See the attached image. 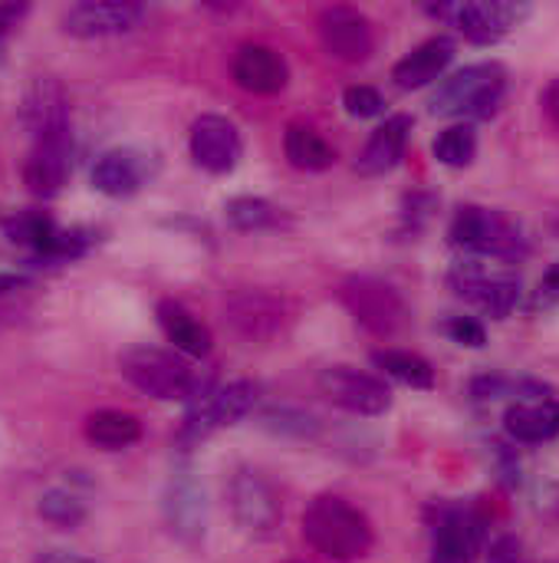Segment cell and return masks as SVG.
<instances>
[{
    "instance_id": "obj_23",
    "label": "cell",
    "mask_w": 559,
    "mask_h": 563,
    "mask_svg": "<svg viewBox=\"0 0 559 563\" xmlns=\"http://www.w3.org/2000/svg\"><path fill=\"white\" fill-rule=\"evenodd\" d=\"M158 327L168 336V343H175V350L185 353V356L204 360L211 353V346H214L211 330L178 300H161L158 303Z\"/></svg>"
},
{
    "instance_id": "obj_5",
    "label": "cell",
    "mask_w": 559,
    "mask_h": 563,
    "mask_svg": "<svg viewBox=\"0 0 559 563\" xmlns=\"http://www.w3.org/2000/svg\"><path fill=\"white\" fill-rule=\"evenodd\" d=\"M339 300L349 310V317L372 336L389 340L409 323V307L402 294L376 277H349L339 287Z\"/></svg>"
},
{
    "instance_id": "obj_28",
    "label": "cell",
    "mask_w": 559,
    "mask_h": 563,
    "mask_svg": "<svg viewBox=\"0 0 559 563\" xmlns=\"http://www.w3.org/2000/svg\"><path fill=\"white\" fill-rule=\"evenodd\" d=\"M478 155V132L468 122L448 125L438 139H435V158L448 168H468Z\"/></svg>"
},
{
    "instance_id": "obj_37",
    "label": "cell",
    "mask_w": 559,
    "mask_h": 563,
    "mask_svg": "<svg viewBox=\"0 0 559 563\" xmlns=\"http://www.w3.org/2000/svg\"><path fill=\"white\" fill-rule=\"evenodd\" d=\"M36 563H99V561H89V558H79V554H66V551H46V554H40Z\"/></svg>"
},
{
    "instance_id": "obj_25",
    "label": "cell",
    "mask_w": 559,
    "mask_h": 563,
    "mask_svg": "<svg viewBox=\"0 0 559 563\" xmlns=\"http://www.w3.org/2000/svg\"><path fill=\"white\" fill-rule=\"evenodd\" d=\"M283 152L293 168L300 172H326L336 162L333 145L310 125H290L283 135Z\"/></svg>"
},
{
    "instance_id": "obj_4",
    "label": "cell",
    "mask_w": 559,
    "mask_h": 563,
    "mask_svg": "<svg viewBox=\"0 0 559 563\" xmlns=\"http://www.w3.org/2000/svg\"><path fill=\"white\" fill-rule=\"evenodd\" d=\"M119 369L122 376L145 396L161 399V402H175V399H191L198 389V376L194 369L168 353V350H155V346H132L119 356Z\"/></svg>"
},
{
    "instance_id": "obj_17",
    "label": "cell",
    "mask_w": 559,
    "mask_h": 563,
    "mask_svg": "<svg viewBox=\"0 0 559 563\" xmlns=\"http://www.w3.org/2000/svg\"><path fill=\"white\" fill-rule=\"evenodd\" d=\"M231 73H234L237 86L254 92V96H277L290 82L287 59L273 46H264V43H244L234 53Z\"/></svg>"
},
{
    "instance_id": "obj_11",
    "label": "cell",
    "mask_w": 559,
    "mask_h": 563,
    "mask_svg": "<svg viewBox=\"0 0 559 563\" xmlns=\"http://www.w3.org/2000/svg\"><path fill=\"white\" fill-rule=\"evenodd\" d=\"M145 7L132 0H82L63 13V33L76 40H102L128 33L142 23Z\"/></svg>"
},
{
    "instance_id": "obj_19",
    "label": "cell",
    "mask_w": 559,
    "mask_h": 563,
    "mask_svg": "<svg viewBox=\"0 0 559 563\" xmlns=\"http://www.w3.org/2000/svg\"><path fill=\"white\" fill-rule=\"evenodd\" d=\"M148 178H152V162H148V155L135 152V148L102 152L99 162L92 165V185H96V191H102L109 198H128Z\"/></svg>"
},
{
    "instance_id": "obj_1",
    "label": "cell",
    "mask_w": 559,
    "mask_h": 563,
    "mask_svg": "<svg viewBox=\"0 0 559 563\" xmlns=\"http://www.w3.org/2000/svg\"><path fill=\"white\" fill-rule=\"evenodd\" d=\"M303 538L316 554L336 563L366 558L376 541L369 518L336 495H320L310 501V508L303 511Z\"/></svg>"
},
{
    "instance_id": "obj_32",
    "label": "cell",
    "mask_w": 559,
    "mask_h": 563,
    "mask_svg": "<svg viewBox=\"0 0 559 563\" xmlns=\"http://www.w3.org/2000/svg\"><path fill=\"white\" fill-rule=\"evenodd\" d=\"M448 336L455 340V343H461V346H471V350H481L484 343H488V333H484V327L478 323V320H471V317H455V320H448Z\"/></svg>"
},
{
    "instance_id": "obj_6",
    "label": "cell",
    "mask_w": 559,
    "mask_h": 563,
    "mask_svg": "<svg viewBox=\"0 0 559 563\" xmlns=\"http://www.w3.org/2000/svg\"><path fill=\"white\" fill-rule=\"evenodd\" d=\"M227 505L244 534H250L257 541H267L277 534L280 518H283L280 498L260 472H254V468L234 472V478L227 485Z\"/></svg>"
},
{
    "instance_id": "obj_18",
    "label": "cell",
    "mask_w": 559,
    "mask_h": 563,
    "mask_svg": "<svg viewBox=\"0 0 559 563\" xmlns=\"http://www.w3.org/2000/svg\"><path fill=\"white\" fill-rule=\"evenodd\" d=\"M20 119H23L30 139L46 135V132H69L72 129V122H69V96L59 86V79H53V76L33 79V86L23 96Z\"/></svg>"
},
{
    "instance_id": "obj_7",
    "label": "cell",
    "mask_w": 559,
    "mask_h": 563,
    "mask_svg": "<svg viewBox=\"0 0 559 563\" xmlns=\"http://www.w3.org/2000/svg\"><path fill=\"white\" fill-rule=\"evenodd\" d=\"M428 13L435 20H445L458 33H465L471 43L488 46V43H497L504 33H511L530 13V7L501 3V0H465V3H438V7H428Z\"/></svg>"
},
{
    "instance_id": "obj_21",
    "label": "cell",
    "mask_w": 559,
    "mask_h": 563,
    "mask_svg": "<svg viewBox=\"0 0 559 563\" xmlns=\"http://www.w3.org/2000/svg\"><path fill=\"white\" fill-rule=\"evenodd\" d=\"M455 59V40L448 36H432L425 40L422 46H415L412 53H405L395 69H392V79L395 86L402 89H422L435 79H441V73L451 66Z\"/></svg>"
},
{
    "instance_id": "obj_13",
    "label": "cell",
    "mask_w": 559,
    "mask_h": 563,
    "mask_svg": "<svg viewBox=\"0 0 559 563\" xmlns=\"http://www.w3.org/2000/svg\"><path fill=\"white\" fill-rule=\"evenodd\" d=\"M320 40L329 56L343 63H366L376 53V26L356 7H326L320 13Z\"/></svg>"
},
{
    "instance_id": "obj_35",
    "label": "cell",
    "mask_w": 559,
    "mask_h": 563,
    "mask_svg": "<svg viewBox=\"0 0 559 563\" xmlns=\"http://www.w3.org/2000/svg\"><path fill=\"white\" fill-rule=\"evenodd\" d=\"M540 300H547V303H557L559 300V264H554L544 274V280H540Z\"/></svg>"
},
{
    "instance_id": "obj_38",
    "label": "cell",
    "mask_w": 559,
    "mask_h": 563,
    "mask_svg": "<svg viewBox=\"0 0 559 563\" xmlns=\"http://www.w3.org/2000/svg\"><path fill=\"white\" fill-rule=\"evenodd\" d=\"M20 287H23V277H16V274H0V297L13 294V290H20Z\"/></svg>"
},
{
    "instance_id": "obj_10",
    "label": "cell",
    "mask_w": 559,
    "mask_h": 563,
    "mask_svg": "<svg viewBox=\"0 0 559 563\" xmlns=\"http://www.w3.org/2000/svg\"><path fill=\"white\" fill-rule=\"evenodd\" d=\"M316 383L333 406L353 416H382L392 406V389L379 376L359 373L353 366H329L320 373Z\"/></svg>"
},
{
    "instance_id": "obj_36",
    "label": "cell",
    "mask_w": 559,
    "mask_h": 563,
    "mask_svg": "<svg viewBox=\"0 0 559 563\" xmlns=\"http://www.w3.org/2000/svg\"><path fill=\"white\" fill-rule=\"evenodd\" d=\"M540 102H544V112L559 125V76L544 89V99Z\"/></svg>"
},
{
    "instance_id": "obj_29",
    "label": "cell",
    "mask_w": 559,
    "mask_h": 563,
    "mask_svg": "<svg viewBox=\"0 0 559 563\" xmlns=\"http://www.w3.org/2000/svg\"><path fill=\"white\" fill-rule=\"evenodd\" d=\"M224 211L237 231H267V228H280V221H283V211L277 205H270L264 198H250V195L227 201Z\"/></svg>"
},
{
    "instance_id": "obj_8",
    "label": "cell",
    "mask_w": 559,
    "mask_h": 563,
    "mask_svg": "<svg viewBox=\"0 0 559 563\" xmlns=\"http://www.w3.org/2000/svg\"><path fill=\"white\" fill-rule=\"evenodd\" d=\"M451 290L468 300L471 307H478L481 313L504 320L511 317V310L521 300V277L511 271H488L484 264H458L448 277Z\"/></svg>"
},
{
    "instance_id": "obj_12",
    "label": "cell",
    "mask_w": 559,
    "mask_h": 563,
    "mask_svg": "<svg viewBox=\"0 0 559 563\" xmlns=\"http://www.w3.org/2000/svg\"><path fill=\"white\" fill-rule=\"evenodd\" d=\"M224 313L227 323L234 327V333H241L250 343H267L273 336L283 333L290 310L280 297L267 294V290H234L224 300Z\"/></svg>"
},
{
    "instance_id": "obj_3",
    "label": "cell",
    "mask_w": 559,
    "mask_h": 563,
    "mask_svg": "<svg viewBox=\"0 0 559 563\" xmlns=\"http://www.w3.org/2000/svg\"><path fill=\"white\" fill-rule=\"evenodd\" d=\"M451 244L458 251H468L478 257H494L504 264L527 257V238L521 234V228L511 218H504L501 211L478 208V205L458 208V214L451 221Z\"/></svg>"
},
{
    "instance_id": "obj_14",
    "label": "cell",
    "mask_w": 559,
    "mask_h": 563,
    "mask_svg": "<svg viewBox=\"0 0 559 563\" xmlns=\"http://www.w3.org/2000/svg\"><path fill=\"white\" fill-rule=\"evenodd\" d=\"M69 172H72V129L30 139V152L23 162V185L33 195L40 198L56 195L66 185Z\"/></svg>"
},
{
    "instance_id": "obj_2",
    "label": "cell",
    "mask_w": 559,
    "mask_h": 563,
    "mask_svg": "<svg viewBox=\"0 0 559 563\" xmlns=\"http://www.w3.org/2000/svg\"><path fill=\"white\" fill-rule=\"evenodd\" d=\"M504 89L507 73L501 63H474L438 86V92L432 96V112L458 119H491L504 99Z\"/></svg>"
},
{
    "instance_id": "obj_16",
    "label": "cell",
    "mask_w": 559,
    "mask_h": 563,
    "mask_svg": "<svg viewBox=\"0 0 559 563\" xmlns=\"http://www.w3.org/2000/svg\"><path fill=\"white\" fill-rule=\"evenodd\" d=\"M241 132L231 119L224 115H201L191 125V158L211 172V175H227L241 162Z\"/></svg>"
},
{
    "instance_id": "obj_27",
    "label": "cell",
    "mask_w": 559,
    "mask_h": 563,
    "mask_svg": "<svg viewBox=\"0 0 559 563\" xmlns=\"http://www.w3.org/2000/svg\"><path fill=\"white\" fill-rule=\"evenodd\" d=\"M3 231L13 244L33 247L36 254H43L49 247V241L56 238V224L43 211H13L3 221Z\"/></svg>"
},
{
    "instance_id": "obj_33",
    "label": "cell",
    "mask_w": 559,
    "mask_h": 563,
    "mask_svg": "<svg viewBox=\"0 0 559 563\" xmlns=\"http://www.w3.org/2000/svg\"><path fill=\"white\" fill-rule=\"evenodd\" d=\"M488 563H527V554H524V544L511 534L497 538L491 544V554H488Z\"/></svg>"
},
{
    "instance_id": "obj_34",
    "label": "cell",
    "mask_w": 559,
    "mask_h": 563,
    "mask_svg": "<svg viewBox=\"0 0 559 563\" xmlns=\"http://www.w3.org/2000/svg\"><path fill=\"white\" fill-rule=\"evenodd\" d=\"M26 13H30L26 3H0V40H7Z\"/></svg>"
},
{
    "instance_id": "obj_26",
    "label": "cell",
    "mask_w": 559,
    "mask_h": 563,
    "mask_svg": "<svg viewBox=\"0 0 559 563\" xmlns=\"http://www.w3.org/2000/svg\"><path fill=\"white\" fill-rule=\"evenodd\" d=\"M372 363L385 376L399 379L402 386H412V389H432L435 386V369L418 353H409V350H376Z\"/></svg>"
},
{
    "instance_id": "obj_15",
    "label": "cell",
    "mask_w": 559,
    "mask_h": 563,
    "mask_svg": "<svg viewBox=\"0 0 559 563\" xmlns=\"http://www.w3.org/2000/svg\"><path fill=\"white\" fill-rule=\"evenodd\" d=\"M254 406H257V386H254V383H247V379L227 383V386H221L217 393H211V396L188 416V422H185V429H181V442L208 439L211 432L241 422Z\"/></svg>"
},
{
    "instance_id": "obj_31",
    "label": "cell",
    "mask_w": 559,
    "mask_h": 563,
    "mask_svg": "<svg viewBox=\"0 0 559 563\" xmlns=\"http://www.w3.org/2000/svg\"><path fill=\"white\" fill-rule=\"evenodd\" d=\"M343 106H346V112L356 115V119H372V115H379V112L385 109V99H382V92L372 89V86H349V89L343 92Z\"/></svg>"
},
{
    "instance_id": "obj_22",
    "label": "cell",
    "mask_w": 559,
    "mask_h": 563,
    "mask_svg": "<svg viewBox=\"0 0 559 563\" xmlns=\"http://www.w3.org/2000/svg\"><path fill=\"white\" fill-rule=\"evenodd\" d=\"M504 429L521 445H544L559 435V399H534L517 402L504 416Z\"/></svg>"
},
{
    "instance_id": "obj_24",
    "label": "cell",
    "mask_w": 559,
    "mask_h": 563,
    "mask_svg": "<svg viewBox=\"0 0 559 563\" xmlns=\"http://www.w3.org/2000/svg\"><path fill=\"white\" fill-rule=\"evenodd\" d=\"M82 432L96 449L119 452V449H128L142 439V422L122 409H99V412L86 416Z\"/></svg>"
},
{
    "instance_id": "obj_9",
    "label": "cell",
    "mask_w": 559,
    "mask_h": 563,
    "mask_svg": "<svg viewBox=\"0 0 559 563\" xmlns=\"http://www.w3.org/2000/svg\"><path fill=\"white\" fill-rule=\"evenodd\" d=\"M484 521L468 505H438L432 525V563H474Z\"/></svg>"
},
{
    "instance_id": "obj_20",
    "label": "cell",
    "mask_w": 559,
    "mask_h": 563,
    "mask_svg": "<svg viewBox=\"0 0 559 563\" xmlns=\"http://www.w3.org/2000/svg\"><path fill=\"white\" fill-rule=\"evenodd\" d=\"M409 135H412V115H389L366 142V148L359 152L356 158V172L362 178H376V175H385L392 172L402 155H405V145H409Z\"/></svg>"
},
{
    "instance_id": "obj_30",
    "label": "cell",
    "mask_w": 559,
    "mask_h": 563,
    "mask_svg": "<svg viewBox=\"0 0 559 563\" xmlns=\"http://www.w3.org/2000/svg\"><path fill=\"white\" fill-rule=\"evenodd\" d=\"M40 518L49 521L53 528L72 531L86 521V505L69 492H46L40 498Z\"/></svg>"
}]
</instances>
